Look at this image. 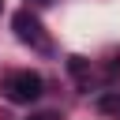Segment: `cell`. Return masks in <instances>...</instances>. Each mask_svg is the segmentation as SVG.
I'll list each match as a JSON object with an SVG mask.
<instances>
[{
	"mask_svg": "<svg viewBox=\"0 0 120 120\" xmlns=\"http://www.w3.org/2000/svg\"><path fill=\"white\" fill-rule=\"evenodd\" d=\"M41 94H45V79H41L38 71H30V68L11 71V75L4 79V98L15 101V105H30V101H38Z\"/></svg>",
	"mask_w": 120,
	"mask_h": 120,
	"instance_id": "obj_1",
	"label": "cell"
},
{
	"mask_svg": "<svg viewBox=\"0 0 120 120\" xmlns=\"http://www.w3.org/2000/svg\"><path fill=\"white\" fill-rule=\"evenodd\" d=\"M11 30H15V38L22 41V45H34V49H49V38H45V26H41V19L30 11V8H19L15 15H11Z\"/></svg>",
	"mask_w": 120,
	"mask_h": 120,
	"instance_id": "obj_2",
	"label": "cell"
},
{
	"mask_svg": "<svg viewBox=\"0 0 120 120\" xmlns=\"http://www.w3.org/2000/svg\"><path fill=\"white\" fill-rule=\"evenodd\" d=\"M68 71L79 86H90V60L86 56H68Z\"/></svg>",
	"mask_w": 120,
	"mask_h": 120,
	"instance_id": "obj_3",
	"label": "cell"
},
{
	"mask_svg": "<svg viewBox=\"0 0 120 120\" xmlns=\"http://www.w3.org/2000/svg\"><path fill=\"white\" fill-rule=\"evenodd\" d=\"M98 109H101L105 116H112V120H120V90H105V94L98 98Z\"/></svg>",
	"mask_w": 120,
	"mask_h": 120,
	"instance_id": "obj_4",
	"label": "cell"
},
{
	"mask_svg": "<svg viewBox=\"0 0 120 120\" xmlns=\"http://www.w3.org/2000/svg\"><path fill=\"white\" fill-rule=\"evenodd\" d=\"M26 120H64V116H60L56 109H41V112H30Z\"/></svg>",
	"mask_w": 120,
	"mask_h": 120,
	"instance_id": "obj_5",
	"label": "cell"
},
{
	"mask_svg": "<svg viewBox=\"0 0 120 120\" xmlns=\"http://www.w3.org/2000/svg\"><path fill=\"white\" fill-rule=\"evenodd\" d=\"M30 4H52V0H30Z\"/></svg>",
	"mask_w": 120,
	"mask_h": 120,
	"instance_id": "obj_6",
	"label": "cell"
},
{
	"mask_svg": "<svg viewBox=\"0 0 120 120\" xmlns=\"http://www.w3.org/2000/svg\"><path fill=\"white\" fill-rule=\"evenodd\" d=\"M0 8H4V0H0Z\"/></svg>",
	"mask_w": 120,
	"mask_h": 120,
	"instance_id": "obj_7",
	"label": "cell"
}]
</instances>
